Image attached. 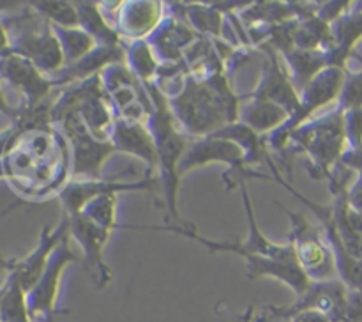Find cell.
Returning a JSON list of instances; mask_svg holds the SVG:
<instances>
[{
  "instance_id": "1",
  "label": "cell",
  "mask_w": 362,
  "mask_h": 322,
  "mask_svg": "<svg viewBox=\"0 0 362 322\" xmlns=\"http://www.w3.org/2000/svg\"><path fill=\"white\" fill-rule=\"evenodd\" d=\"M354 163H356V165L362 166V149L356 154V158H354Z\"/></svg>"
}]
</instances>
